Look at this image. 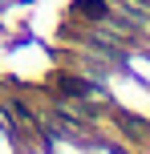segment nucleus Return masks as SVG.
I'll use <instances>...</instances> for the list:
<instances>
[{
	"mask_svg": "<svg viewBox=\"0 0 150 154\" xmlns=\"http://www.w3.org/2000/svg\"><path fill=\"white\" fill-rule=\"evenodd\" d=\"M77 12H85V16H106V4H102V0H77Z\"/></svg>",
	"mask_w": 150,
	"mask_h": 154,
	"instance_id": "1",
	"label": "nucleus"
}]
</instances>
